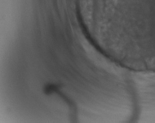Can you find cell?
Here are the masks:
<instances>
[{
    "label": "cell",
    "mask_w": 155,
    "mask_h": 123,
    "mask_svg": "<svg viewBox=\"0 0 155 123\" xmlns=\"http://www.w3.org/2000/svg\"><path fill=\"white\" fill-rule=\"evenodd\" d=\"M91 23L107 20L113 45L140 59L155 58V0H77Z\"/></svg>",
    "instance_id": "6da1fadb"
},
{
    "label": "cell",
    "mask_w": 155,
    "mask_h": 123,
    "mask_svg": "<svg viewBox=\"0 0 155 123\" xmlns=\"http://www.w3.org/2000/svg\"><path fill=\"white\" fill-rule=\"evenodd\" d=\"M44 93L47 95H49L53 93H56L58 96H60L68 105L70 109L72 110L73 116L72 117V119L71 120V121L73 122H76V119H77L76 116V114H77L76 106L75 105V104L72 101L71 99H69L66 95L60 91L58 86L54 84H48L44 88Z\"/></svg>",
    "instance_id": "7a4b0ae2"
}]
</instances>
